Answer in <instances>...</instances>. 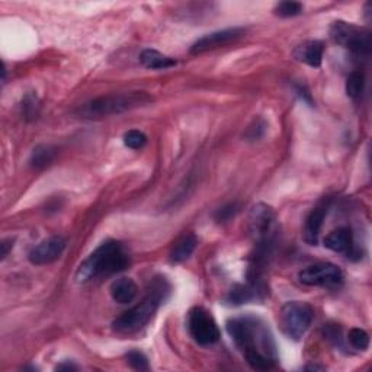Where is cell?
I'll return each instance as SVG.
<instances>
[{"label":"cell","mask_w":372,"mask_h":372,"mask_svg":"<svg viewBox=\"0 0 372 372\" xmlns=\"http://www.w3.org/2000/svg\"><path fill=\"white\" fill-rule=\"evenodd\" d=\"M111 297L118 304H131V302L135 300L137 294H139V286L131 280V278H119L112 282L111 289Z\"/></svg>","instance_id":"2e32d148"},{"label":"cell","mask_w":372,"mask_h":372,"mask_svg":"<svg viewBox=\"0 0 372 372\" xmlns=\"http://www.w3.org/2000/svg\"><path fill=\"white\" fill-rule=\"evenodd\" d=\"M246 34L244 28H227V30H219L214 31L211 34H206L202 38L197 39L194 44H192L189 52L198 56V54H204L206 51H213L219 47H226L228 44L236 43L240 38H243Z\"/></svg>","instance_id":"30bf717a"},{"label":"cell","mask_w":372,"mask_h":372,"mask_svg":"<svg viewBox=\"0 0 372 372\" xmlns=\"http://www.w3.org/2000/svg\"><path fill=\"white\" fill-rule=\"evenodd\" d=\"M197 244H198V240L195 237V234L185 233L184 236H181L175 242L172 251L169 253V259L172 264H182V262L189 259L190 255L195 252Z\"/></svg>","instance_id":"e0dca14e"},{"label":"cell","mask_w":372,"mask_h":372,"mask_svg":"<svg viewBox=\"0 0 372 372\" xmlns=\"http://www.w3.org/2000/svg\"><path fill=\"white\" fill-rule=\"evenodd\" d=\"M266 294L268 286L265 282H247L246 285L234 286L227 295V301L233 306H240L256 300H264Z\"/></svg>","instance_id":"4fadbf2b"},{"label":"cell","mask_w":372,"mask_h":372,"mask_svg":"<svg viewBox=\"0 0 372 372\" xmlns=\"http://www.w3.org/2000/svg\"><path fill=\"white\" fill-rule=\"evenodd\" d=\"M130 265V255L121 242L108 240L102 243L80 264L76 271V281L86 284L126 271Z\"/></svg>","instance_id":"7a4b0ae2"},{"label":"cell","mask_w":372,"mask_h":372,"mask_svg":"<svg viewBox=\"0 0 372 372\" xmlns=\"http://www.w3.org/2000/svg\"><path fill=\"white\" fill-rule=\"evenodd\" d=\"M240 210L242 206L239 202H228L223 206H219L213 217L217 223H227L231 218L236 217L240 213Z\"/></svg>","instance_id":"603a6c76"},{"label":"cell","mask_w":372,"mask_h":372,"mask_svg":"<svg viewBox=\"0 0 372 372\" xmlns=\"http://www.w3.org/2000/svg\"><path fill=\"white\" fill-rule=\"evenodd\" d=\"M275 15L281 18H294L302 13V5L298 2H291V0H286V2H281L273 9Z\"/></svg>","instance_id":"cb8c5ba5"},{"label":"cell","mask_w":372,"mask_h":372,"mask_svg":"<svg viewBox=\"0 0 372 372\" xmlns=\"http://www.w3.org/2000/svg\"><path fill=\"white\" fill-rule=\"evenodd\" d=\"M295 92L298 93V96H300V98H301L302 101H304V102H307L309 105H313V99H311V95H310V92L307 90V88H306V86H301V85H295Z\"/></svg>","instance_id":"f1b7e54d"},{"label":"cell","mask_w":372,"mask_h":372,"mask_svg":"<svg viewBox=\"0 0 372 372\" xmlns=\"http://www.w3.org/2000/svg\"><path fill=\"white\" fill-rule=\"evenodd\" d=\"M306 369L307 371H324L323 366H317V365H309V366H306Z\"/></svg>","instance_id":"1f68e13d"},{"label":"cell","mask_w":372,"mask_h":372,"mask_svg":"<svg viewBox=\"0 0 372 372\" xmlns=\"http://www.w3.org/2000/svg\"><path fill=\"white\" fill-rule=\"evenodd\" d=\"M323 243L326 249L339 253V255H344L351 259H353V256L360 255V252L356 251V246H355L353 233L349 227H339L333 231H330L324 237ZM358 259H360V256H358Z\"/></svg>","instance_id":"7c38bea8"},{"label":"cell","mask_w":372,"mask_h":372,"mask_svg":"<svg viewBox=\"0 0 372 372\" xmlns=\"http://www.w3.org/2000/svg\"><path fill=\"white\" fill-rule=\"evenodd\" d=\"M365 89V76L362 72H352L346 79V93L351 99L360 101Z\"/></svg>","instance_id":"ffe728a7"},{"label":"cell","mask_w":372,"mask_h":372,"mask_svg":"<svg viewBox=\"0 0 372 372\" xmlns=\"http://www.w3.org/2000/svg\"><path fill=\"white\" fill-rule=\"evenodd\" d=\"M13 239H3L2 240V244H0V247H2V259H6L9 252L13 249Z\"/></svg>","instance_id":"f546056e"},{"label":"cell","mask_w":372,"mask_h":372,"mask_svg":"<svg viewBox=\"0 0 372 372\" xmlns=\"http://www.w3.org/2000/svg\"><path fill=\"white\" fill-rule=\"evenodd\" d=\"M66 246L67 242L64 237L52 236L34 246L28 253V260L35 266L54 264V262L61 257L63 252L66 251Z\"/></svg>","instance_id":"8fae6325"},{"label":"cell","mask_w":372,"mask_h":372,"mask_svg":"<svg viewBox=\"0 0 372 372\" xmlns=\"http://www.w3.org/2000/svg\"><path fill=\"white\" fill-rule=\"evenodd\" d=\"M127 362L135 371H148V360L147 356L140 351H131L127 353Z\"/></svg>","instance_id":"484cf974"},{"label":"cell","mask_w":372,"mask_h":372,"mask_svg":"<svg viewBox=\"0 0 372 372\" xmlns=\"http://www.w3.org/2000/svg\"><path fill=\"white\" fill-rule=\"evenodd\" d=\"M140 61L144 67L151 68V70H164V68H170L177 64V61L172 57L164 56L157 50L147 48L140 54Z\"/></svg>","instance_id":"d6986e66"},{"label":"cell","mask_w":372,"mask_h":372,"mask_svg":"<svg viewBox=\"0 0 372 372\" xmlns=\"http://www.w3.org/2000/svg\"><path fill=\"white\" fill-rule=\"evenodd\" d=\"M56 369H57V371H77V369H79V366H77L76 364L70 362V361H66V362H63V364L57 365V368H56Z\"/></svg>","instance_id":"4dcf8cb0"},{"label":"cell","mask_w":372,"mask_h":372,"mask_svg":"<svg viewBox=\"0 0 372 372\" xmlns=\"http://www.w3.org/2000/svg\"><path fill=\"white\" fill-rule=\"evenodd\" d=\"M21 112L25 121H35L41 112V102L35 93L25 95L21 104Z\"/></svg>","instance_id":"44dd1931"},{"label":"cell","mask_w":372,"mask_h":372,"mask_svg":"<svg viewBox=\"0 0 372 372\" xmlns=\"http://www.w3.org/2000/svg\"><path fill=\"white\" fill-rule=\"evenodd\" d=\"M124 144L131 150H141L147 144V135L139 130H130L124 134Z\"/></svg>","instance_id":"d4e9b609"},{"label":"cell","mask_w":372,"mask_h":372,"mask_svg":"<svg viewBox=\"0 0 372 372\" xmlns=\"http://www.w3.org/2000/svg\"><path fill=\"white\" fill-rule=\"evenodd\" d=\"M188 330L190 337L202 346H208V344L218 342L219 336H222L213 315L202 307H194L189 311Z\"/></svg>","instance_id":"9c48e42d"},{"label":"cell","mask_w":372,"mask_h":372,"mask_svg":"<svg viewBox=\"0 0 372 372\" xmlns=\"http://www.w3.org/2000/svg\"><path fill=\"white\" fill-rule=\"evenodd\" d=\"M226 327L251 368L268 371L277 365V344L269 327L257 317H234L227 322Z\"/></svg>","instance_id":"6da1fadb"},{"label":"cell","mask_w":372,"mask_h":372,"mask_svg":"<svg viewBox=\"0 0 372 372\" xmlns=\"http://www.w3.org/2000/svg\"><path fill=\"white\" fill-rule=\"evenodd\" d=\"M59 155L57 147H54L51 144H39L37 146L30 157V164L31 168L35 170H44L54 163Z\"/></svg>","instance_id":"ac0fdd59"},{"label":"cell","mask_w":372,"mask_h":372,"mask_svg":"<svg viewBox=\"0 0 372 372\" xmlns=\"http://www.w3.org/2000/svg\"><path fill=\"white\" fill-rule=\"evenodd\" d=\"M324 44L322 41H304V43L297 46L293 51V56L297 61L304 63L310 67H320L323 61Z\"/></svg>","instance_id":"5bb4252c"},{"label":"cell","mask_w":372,"mask_h":372,"mask_svg":"<svg viewBox=\"0 0 372 372\" xmlns=\"http://www.w3.org/2000/svg\"><path fill=\"white\" fill-rule=\"evenodd\" d=\"M298 280L302 285L307 286H322L327 289H337L343 285V272L342 269L329 262H322L307 266L298 273Z\"/></svg>","instance_id":"ba28073f"},{"label":"cell","mask_w":372,"mask_h":372,"mask_svg":"<svg viewBox=\"0 0 372 372\" xmlns=\"http://www.w3.org/2000/svg\"><path fill=\"white\" fill-rule=\"evenodd\" d=\"M314 319V310L307 302L289 301L281 309L280 326L284 335L291 340H301Z\"/></svg>","instance_id":"8992f818"},{"label":"cell","mask_w":372,"mask_h":372,"mask_svg":"<svg viewBox=\"0 0 372 372\" xmlns=\"http://www.w3.org/2000/svg\"><path fill=\"white\" fill-rule=\"evenodd\" d=\"M326 214H327V210L324 208V206H317V208L311 210V213L307 215L304 231L302 233H304V240L309 244L315 246L317 243H319V236H320V231L324 223Z\"/></svg>","instance_id":"9a60e30c"},{"label":"cell","mask_w":372,"mask_h":372,"mask_svg":"<svg viewBox=\"0 0 372 372\" xmlns=\"http://www.w3.org/2000/svg\"><path fill=\"white\" fill-rule=\"evenodd\" d=\"M249 233L256 244L255 255L269 257L278 236V219L273 208L256 204L249 215Z\"/></svg>","instance_id":"5b68a950"},{"label":"cell","mask_w":372,"mask_h":372,"mask_svg":"<svg viewBox=\"0 0 372 372\" xmlns=\"http://www.w3.org/2000/svg\"><path fill=\"white\" fill-rule=\"evenodd\" d=\"M348 342L356 351H366L369 348V335L364 329L353 327L348 333Z\"/></svg>","instance_id":"7402d4cb"},{"label":"cell","mask_w":372,"mask_h":372,"mask_svg":"<svg viewBox=\"0 0 372 372\" xmlns=\"http://www.w3.org/2000/svg\"><path fill=\"white\" fill-rule=\"evenodd\" d=\"M323 335H324V339H327L330 343H333L335 346H339V348L343 346L342 344V327L339 324H333V323L324 324Z\"/></svg>","instance_id":"4316f807"},{"label":"cell","mask_w":372,"mask_h":372,"mask_svg":"<svg viewBox=\"0 0 372 372\" xmlns=\"http://www.w3.org/2000/svg\"><path fill=\"white\" fill-rule=\"evenodd\" d=\"M170 294V284L166 278L156 277L148 284L147 293L140 304L122 313L112 323V329L119 335H134L144 329L159 307L168 300Z\"/></svg>","instance_id":"3957f363"},{"label":"cell","mask_w":372,"mask_h":372,"mask_svg":"<svg viewBox=\"0 0 372 372\" xmlns=\"http://www.w3.org/2000/svg\"><path fill=\"white\" fill-rule=\"evenodd\" d=\"M150 102H153V98L147 92L114 93L80 105L75 111V115L81 119H101L133 111V109L146 106Z\"/></svg>","instance_id":"277c9868"},{"label":"cell","mask_w":372,"mask_h":372,"mask_svg":"<svg viewBox=\"0 0 372 372\" xmlns=\"http://www.w3.org/2000/svg\"><path fill=\"white\" fill-rule=\"evenodd\" d=\"M266 131V124L264 119H256L252 126L247 128L244 137L247 140H251V141H255V140H259L262 135L265 134Z\"/></svg>","instance_id":"83f0119b"},{"label":"cell","mask_w":372,"mask_h":372,"mask_svg":"<svg viewBox=\"0 0 372 372\" xmlns=\"http://www.w3.org/2000/svg\"><path fill=\"white\" fill-rule=\"evenodd\" d=\"M330 38L343 48L358 56H368L371 51V32L362 26L336 21L330 26Z\"/></svg>","instance_id":"52a82bcc"}]
</instances>
